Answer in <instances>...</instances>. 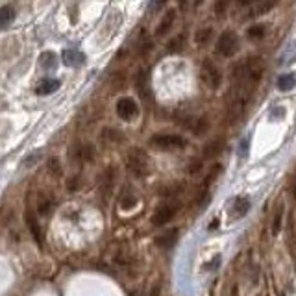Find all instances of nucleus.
Instances as JSON below:
<instances>
[{
	"instance_id": "1",
	"label": "nucleus",
	"mask_w": 296,
	"mask_h": 296,
	"mask_svg": "<svg viewBox=\"0 0 296 296\" xmlns=\"http://www.w3.org/2000/svg\"><path fill=\"white\" fill-rule=\"evenodd\" d=\"M265 73V61L259 56H248L244 60L233 63L230 69L231 78V97L250 100L252 91Z\"/></svg>"
},
{
	"instance_id": "2",
	"label": "nucleus",
	"mask_w": 296,
	"mask_h": 296,
	"mask_svg": "<svg viewBox=\"0 0 296 296\" xmlns=\"http://www.w3.org/2000/svg\"><path fill=\"white\" fill-rule=\"evenodd\" d=\"M126 169L135 178H145L150 172V161L148 154L143 148H130L126 156Z\"/></svg>"
},
{
	"instance_id": "3",
	"label": "nucleus",
	"mask_w": 296,
	"mask_h": 296,
	"mask_svg": "<svg viewBox=\"0 0 296 296\" xmlns=\"http://www.w3.org/2000/svg\"><path fill=\"white\" fill-rule=\"evenodd\" d=\"M200 78L209 89H218L222 84V73L217 67V63L209 58H204L202 65H200Z\"/></svg>"
},
{
	"instance_id": "4",
	"label": "nucleus",
	"mask_w": 296,
	"mask_h": 296,
	"mask_svg": "<svg viewBox=\"0 0 296 296\" xmlns=\"http://www.w3.org/2000/svg\"><path fill=\"white\" fill-rule=\"evenodd\" d=\"M215 50H217L218 56L222 58H231V56L237 54L239 50V37H237L235 32H222L217 39V45H215Z\"/></svg>"
},
{
	"instance_id": "5",
	"label": "nucleus",
	"mask_w": 296,
	"mask_h": 296,
	"mask_svg": "<svg viewBox=\"0 0 296 296\" xmlns=\"http://www.w3.org/2000/svg\"><path fill=\"white\" fill-rule=\"evenodd\" d=\"M150 145L159 150H180L187 145V141L176 133H157L150 139Z\"/></svg>"
},
{
	"instance_id": "6",
	"label": "nucleus",
	"mask_w": 296,
	"mask_h": 296,
	"mask_svg": "<svg viewBox=\"0 0 296 296\" xmlns=\"http://www.w3.org/2000/svg\"><path fill=\"white\" fill-rule=\"evenodd\" d=\"M176 213H178V206L176 204H172V202L161 204V206L156 207V211L152 215V224L154 226H165V224L170 222L176 217Z\"/></svg>"
},
{
	"instance_id": "7",
	"label": "nucleus",
	"mask_w": 296,
	"mask_h": 296,
	"mask_svg": "<svg viewBox=\"0 0 296 296\" xmlns=\"http://www.w3.org/2000/svg\"><path fill=\"white\" fill-rule=\"evenodd\" d=\"M117 115L121 117L122 121H133L135 117L139 115V106L130 97L119 98V102H117Z\"/></svg>"
},
{
	"instance_id": "8",
	"label": "nucleus",
	"mask_w": 296,
	"mask_h": 296,
	"mask_svg": "<svg viewBox=\"0 0 296 296\" xmlns=\"http://www.w3.org/2000/svg\"><path fill=\"white\" fill-rule=\"evenodd\" d=\"M183 124H185V128H187L193 135H196V137H202V135L207 133V130H209V122H207L206 117H189Z\"/></svg>"
},
{
	"instance_id": "9",
	"label": "nucleus",
	"mask_w": 296,
	"mask_h": 296,
	"mask_svg": "<svg viewBox=\"0 0 296 296\" xmlns=\"http://www.w3.org/2000/svg\"><path fill=\"white\" fill-rule=\"evenodd\" d=\"M224 148H226V141H224L222 137H215V139L207 141L206 145H204L202 154H204L206 159H215V157H218L222 154Z\"/></svg>"
},
{
	"instance_id": "10",
	"label": "nucleus",
	"mask_w": 296,
	"mask_h": 296,
	"mask_svg": "<svg viewBox=\"0 0 296 296\" xmlns=\"http://www.w3.org/2000/svg\"><path fill=\"white\" fill-rule=\"evenodd\" d=\"M178 233H180V230L178 228H172V230H167L165 233H161V235L156 237V246L163 248V250H169V248H172L176 244V241H178Z\"/></svg>"
},
{
	"instance_id": "11",
	"label": "nucleus",
	"mask_w": 296,
	"mask_h": 296,
	"mask_svg": "<svg viewBox=\"0 0 296 296\" xmlns=\"http://www.w3.org/2000/svg\"><path fill=\"white\" fill-rule=\"evenodd\" d=\"M61 60L65 63L67 67H82L85 63V56L82 52L74 49H67L63 50V54H61Z\"/></svg>"
},
{
	"instance_id": "12",
	"label": "nucleus",
	"mask_w": 296,
	"mask_h": 296,
	"mask_svg": "<svg viewBox=\"0 0 296 296\" xmlns=\"http://www.w3.org/2000/svg\"><path fill=\"white\" fill-rule=\"evenodd\" d=\"M174 21H176V10H167V13L163 15V19L159 21V25H157L156 28V37H163L167 32L172 28V25H174Z\"/></svg>"
},
{
	"instance_id": "13",
	"label": "nucleus",
	"mask_w": 296,
	"mask_h": 296,
	"mask_svg": "<svg viewBox=\"0 0 296 296\" xmlns=\"http://www.w3.org/2000/svg\"><path fill=\"white\" fill-rule=\"evenodd\" d=\"M71 157H74L76 161H91L95 157V150H93L91 145L76 146L74 150H71Z\"/></svg>"
},
{
	"instance_id": "14",
	"label": "nucleus",
	"mask_w": 296,
	"mask_h": 296,
	"mask_svg": "<svg viewBox=\"0 0 296 296\" xmlns=\"http://www.w3.org/2000/svg\"><path fill=\"white\" fill-rule=\"evenodd\" d=\"M60 85H61L60 80H56V78H45L41 84L36 87V93H37V95H41V97H43V95H52L56 89H60Z\"/></svg>"
},
{
	"instance_id": "15",
	"label": "nucleus",
	"mask_w": 296,
	"mask_h": 296,
	"mask_svg": "<svg viewBox=\"0 0 296 296\" xmlns=\"http://www.w3.org/2000/svg\"><path fill=\"white\" fill-rule=\"evenodd\" d=\"M183 191H185V183L183 181H170V183H167V185L159 189V194L167 196V198H172V196L183 193Z\"/></svg>"
},
{
	"instance_id": "16",
	"label": "nucleus",
	"mask_w": 296,
	"mask_h": 296,
	"mask_svg": "<svg viewBox=\"0 0 296 296\" xmlns=\"http://www.w3.org/2000/svg\"><path fill=\"white\" fill-rule=\"evenodd\" d=\"M248 211H250V200H248L246 196H237V198L233 200V215H235L237 218H241V217H244Z\"/></svg>"
},
{
	"instance_id": "17",
	"label": "nucleus",
	"mask_w": 296,
	"mask_h": 296,
	"mask_svg": "<svg viewBox=\"0 0 296 296\" xmlns=\"http://www.w3.org/2000/svg\"><path fill=\"white\" fill-rule=\"evenodd\" d=\"M15 10L12 6H2L0 8V30L2 28H8V26L12 25L13 21H15Z\"/></svg>"
},
{
	"instance_id": "18",
	"label": "nucleus",
	"mask_w": 296,
	"mask_h": 296,
	"mask_svg": "<svg viewBox=\"0 0 296 296\" xmlns=\"http://www.w3.org/2000/svg\"><path fill=\"white\" fill-rule=\"evenodd\" d=\"M296 87V73L281 74L278 78V89L279 91H292Z\"/></svg>"
},
{
	"instance_id": "19",
	"label": "nucleus",
	"mask_w": 296,
	"mask_h": 296,
	"mask_svg": "<svg viewBox=\"0 0 296 296\" xmlns=\"http://www.w3.org/2000/svg\"><path fill=\"white\" fill-rule=\"evenodd\" d=\"M39 65L45 71H54L56 67H58V60H56L54 52H43L41 58H39Z\"/></svg>"
},
{
	"instance_id": "20",
	"label": "nucleus",
	"mask_w": 296,
	"mask_h": 296,
	"mask_svg": "<svg viewBox=\"0 0 296 296\" xmlns=\"http://www.w3.org/2000/svg\"><path fill=\"white\" fill-rule=\"evenodd\" d=\"M211 37H213V28L204 26V28L196 30V34H194V43H196V45H207V43L211 41Z\"/></svg>"
},
{
	"instance_id": "21",
	"label": "nucleus",
	"mask_w": 296,
	"mask_h": 296,
	"mask_svg": "<svg viewBox=\"0 0 296 296\" xmlns=\"http://www.w3.org/2000/svg\"><path fill=\"white\" fill-rule=\"evenodd\" d=\"M265 34H266V26L265 25H252L246 30L248 39H252V41H259V39H263Z\"/></svg>"
},
{
	"instance_id": "22",
	"label": "nucleus",
	"mask_w": 296,
	"mask_h": 296,
	"mask_svg": "<svg viewBox=\"0 0 296 296\" xmlns=\"http://www.w3.org/2000/svg\"><path fill=\"white\" fill-rule=\"evenodd\" d=\"M274 6H276V2H255L254 8L250 10V17H259L263 13L270 12Z\"/></svg>"
},
{
	"instance_id": "23",
	"label": "nucleus",
	"mask_w": 296,
	"mask_h": 296,
	"mask_svg": "<svg viewBox=\"0 0 296 296\" xmlns=\"http://www.w3.org/2000/svg\"><path fill=\"white\" fill-rule=\"evenodd\" d=\"M37 207H39L41 215H49L52 211V207H54V202H52V198H50L49 194H41L39 200H37Z\"/></svg>"
},
{
	"instance_id": "24",
	"label": "nucleus",
	"mask_w": 296,
	"mask_h": 296,
	"mask_svg": "<svg viewBox=\"0 0 296 296\" xmlns=\"http://www.w3.org/2000/svg\"><path fill=\"white\" fill-rule=\"evenodd\" d=\"M137 89H139L141 97L143 98H148V76H146V73H139L137 74Z\"/></svg>"
},
{
	"instance_id": "25",
	"label": "nucleus",
	"mask_w": 296,
	"mask_h": 296,
	"mask_svg": "<svg viewBox=\"0 0 296 296\" xmlns=\"http://www.w3.org/2000/svg\"><path fill=\"white\" fill-rule=\"evenodd\" d=\"M41 157H43V150H36V152H32L30 156H26L25 159H23V165H25L26 169H28V167H34V165H36L37 161L41 159Z\"/></svg>"
},
{
	"instance_id": "26",
	"label": "nucleus",
	"mask_w": 296,
	"mask_h": 296,
	"mask_svg": "<svg viewBox=\"0 0 296 296\" xmlns=\"http://www.w3.org/2000/svg\"><path fill=\"white\" fill-rule=\"evenodd\" d=\"M26 222H28V228H30L32 233H34V237H36V241L41 242V230H39V226H37L36 218L30 217V215H26Z\"/></svg>"
},
{
	"instance_id": "27",
	"label": "nucleus",
	"mask_w": 296,
	"mask_h": 296,
	"mask_svg": "<svg viewBox=\"0 0 296 296\" xmlns=\"http://www.w3.org/2000/svg\"><path fill=\"white\" fill-rule=\"evenodd\" d=\"M226 12H228V2L226 0L215 2V15H217V19H222L226 15Z\"/></svg>"
},
{
	"instance_id": "28",
	"label": "nucleus",
	"mask_w": 296,
	"mask_h": 296,
	"mask_svg": "<svg viewBox=\"0 0 296 296\" xmlns=\"http://www.w3.org/2000/svg\"><path fill=\"white\" fill-rule=\"evenodd\" d=\"M183 39H185V36H178L176 39H172V41L169 43V49L167 50H169L170 54H172V52H178V50L183 47Z\"/></svg>"
},
{
	"instance_id": "29",
	"label": "nucleus",
	"mask_w": 296,
	"mask_h": 296,
	"mask_svg": "<svg viewBox=\"0 0 296 296\" xmlns=\"http://www.w3.org/2000/svg\"><path fill=\"white\" fill-rule=\"evenodd\" d=\"M49 169H50L52 174H56V176L61 174V165H60V161H58V157H50L49 159Z\"/></svg>"
},
{
	"instance_id": "30",
	"label": "nucleus",
	"mask_w": 296,
	"mask_h": 296,
	"mask_svg": "<svg viewBox=\"0 0 296 296\" xmlns=\"http://www.w3.org/2000/svg\"><path fill=\"white\" fill-rule=\"evenodd\" d=\"M202 167H204V165H202V161H200V159H193V161L189 163V167H187V172L191 176H194L196 172H200V170H202Z\"/></svg>"
},
{
	"instance_id": "31",
	"label": "nucleus",
	"mask_w": 296,
	"mask_h": 296,
	"mask_svg": "<svg viewBox=\"0 0 296 296\" xmlns=\"http://www.w3.org/2000/svg\"><path fill=\"white\" fill-rule=\"evenodd\" d=\"M279 226H281V209L276 211V217H274V224H272V233L276 235L279 231Z\"/></svg>"
},
{
	"instance_id": "32",
	"label": "nucleus",
	"mask_w": 296,
	"mask_h": 296,
	"mask_svg": "<svg viewBox=\"0 0 296 296\" xmlns=\"http://www.w3.org/2000/svg\"><path fill=\"white\" fill-rule=\"evenodd\" d=\"M248 143H250V141H248V137H246V139H242L241 146H239V156H241V157L248 156Z\"/></svg>"
},
{
	"instance_id": "33",
	"label": "nucleus",
	"mask_w": 296,
	"mask_h": 296,
	"mask_svg": "<svg viewBox=\"0 0 296 296\" xmlns=\"http://www.w3.org/2000/svg\"><path fill=\"white\" fill-rule=\"evenodd\" d=\"M283 113H285V111H283V109H274V111H272V115H274V117H278V115H283Z\"/></svg>"
},
{
	"instance_id": "34",
	"label": "nucleus",
	"mask_w": 296,
	"mask_h": 296,
	"mask_svg": "<svg viewBox=\"0 0 296 296\" xmlns=\"http://www.w3.org/2000/svg\"><path fill=\"white\" fill-rule=\"evenodd\" d=\"M159 294V287H154V290L150 292V296H157Z\"/></svg>"
},
{
	"instance_id": "35",
	"label": "nucleus",
	"mask_w": 296,
	"mask_h": 296,
	"mask_svg": "<svg viewBox=\"0 0 296 296\" xmlns=\"http://www.w3.org/2000/svg\"><path fill=\"white\" fill-rule=\"evenodd\" d=\"M231 296H239V294H237V287H233V290H231Z\"/></svg>"
}]
</instances>
